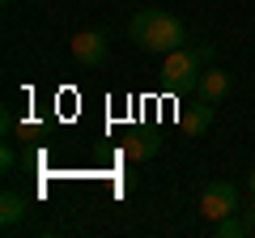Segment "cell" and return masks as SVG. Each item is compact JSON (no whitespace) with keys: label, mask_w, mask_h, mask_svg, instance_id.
Returning a JSON list of instances; mask_svg holds the SVG:
<instances>
[{"label":"cell","mask_w":255,"mask_h":238,"mask_svg":"<svg viewBox=\"0 0 255 238\" xmlns=\"http://www.w3.org/2000/svg\"><path fill=\"white\" fill-rule=\"evenodd\" d=\"M128 34H132V43L140 51H157V55L187 43V26L174 13H162V9H140L136 17L128 21Z\"/></svg>","instance_id":"6da1fadb"},{"label":"cell","mask_w":255,"mask_h":238,"mask_svg":"<svg viewBox=\"0 0 255 238\" xmlns=\"http://www.w3.org/2000/svg\"><path fill=\"white\" fill-rule=\"evenodd\" d=\"M200 73H204V60L196 55V47H174V51L162 55V85L166 90H191Z\"/></svg>","instance_id":"7a4b0ae2"},{"label":"cell","mask_w":255,"mask_h":238,"mask_svg":"<svg viewBox=\"0 0 255 238\" xmlns=\"http://www.w3.org/2000/svg\"><path fill=\"white\" fill-rule=\"evenodd\" d=\"M200 213L209 221H221V217H230V213H238V187L230 183V179H213V183H204Z\"/></svg>","instance_id":"3957f363"},{"label":"cell","mask_w":255,"mask_h":238,"mask_svg":"<svg viewBox=\"0 0 255 238\" xmlns=\"http://www.w3.org/2000/svg\"><path fill=\"white\" fill-rule=\"evenodd\" d=\"M107 34L102 30H81V34H73V60L81 68H102L107 64Z\"/></svg>","instance_id":"277c9868"},{"label":"cell","mask_w":255,"mask_h":238,"mask_svg":"<svg viewBox=\"0 0 255 238\" xmlns=\"http://www.w3.org/2000/svg\"><path fill=\"white\" fill-rule=\"evenodd\" d=\"M230 73L226 68H204L200 77H196V85H191V90H196V98H204V102H213V107H217V102H226L230 98Z\"/></svg>","instance_id":"5b68a950"},{"label":"cell","mask_w":255,"mask_h":238,"mask_svg":"<svg viewBox=\"0 0 255 238\" xmlns=\"http://www.w3.org/2000/svg\"><path fill=\"white\" fill-rule=\"evenodd\" d=\"M209 128H213V102L196 98V107L183 111V132H191V136H204Z\"/></svg>","instance_id":"8992f818"},{"label":"cell","mask_w":255,"mask_h":238,"mask_svg":"<svg viewBox=\"0 0 255 238\" xmlns=\"http://www.w3.org/2000/svg\"><path fill=\"white\" fill-rule=\"evenodd\" d=\"M26 213H30L26 196H17V192H4V196H0V226H4V230H13L17 221H26Z\"/></svg>","instance_id":"52a82bcc"},{"label":"cell","mask_w":255,"mask_h":238,"mask_svg":"<svg viewBox=\"0 0 255 238\" xmlns=\"http://www.w3.org/2000/svg\"><path fill=\"white\" fill-rule=\"evenodd\" d=\"M157 149H162V140H157V136H149V132H136V136H128L124 153H128V162H149Z\"/></svg>","instance_id":"ba28073f"},{"label":"cell","mask_w":255,"mask_h":238,"mask_svg":"<svg viewBox=\"0 0 255 238\" xmlns=\"http://www.w3.org/2000/svg\"><path fill=\"white\" fill-rule=\"evenodd\" d=\"M213 234H217V238H243L247 234V221L238 217V213H230V217L213 221Z\"/></svg>","instance_id":"9c48e42d"},{"label":"cell","mask_w":255,"mask_h":238,"mask_svg":"<svg viewBox=\"0 0 255 238\" xmlns=\"http://www.w3.org/2000/svg\"><path fill=\"white\" fill-rule=\"evenodd\" d=\"M0 166H4V170H13V166H17V149H13L9 140H4V149H0Z\"/></svg>","instance_id":"30bf717a"},{"label":"cell","mask_w":255,"mask_h":238,"mask_svg":"<svg viewBox=\"0 0 255 238\" xmlns=\"http://www.w3.org/2000/svg\"><path fill=\"white\" fill-rule=\"evenodd\" d=\"M196 55H200L204 64H213V43H196Z\"/></svg>","instance_id":"8fae6325"},{"label":"cell","mask_w":255,"mask_h":238,"mask_svg":"<svg viewBox=\"0 0 255 238\" xmlns=\"http://www.w3.org/2000/svg\"><path fill=\"white\" fill-rule=\"evenodd\" d=\"M243 221H247V234H255V200H251V209L243 213Z\"/></svg>","instance_id":"7c38bea8"},{"label":"cell","mask_w":255,"mask_h":238,"mask_svg":"<svg viewBox=\"0 0 255 238\" xmlns=\"http://www.w3.org/2000/svg\"><path fill=\"white\" fill-rule=\"evenodd\" d=\"M247 192H251V200H255V170L247 174Z\"/></svg>","instance_id":"4fadbf2b"},{"label":"cell","mask_w":255,"mask_h":238,"mask_svg":"<svg viewBox=\"0 0 255 238\" xmlns=\"http://www.w3.org/2000/svg\"><path fill=\"white\" fill-rule=\"evenodd\" d=\"M251 85H255V81H251Z\"/></svg>","instance_id":"5bb4252c"}]
</instances>
